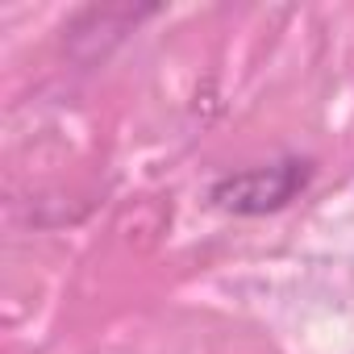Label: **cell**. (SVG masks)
<instances>
[{
    "label": "cell",
    "mask_w": 354,
    "mask_h": 354,
    "mask_svg": "<svg viewBox=\"0 0 354 354\" xmlns=\"http://www.w3.org/2000/svg\"><path fill=\"white\" fill-rule=\"evenodd\" d=\"M308 180V162H275V167H254V171H242V175H230L213 188V201L221 209H234V213H271L279 205H288Z\"/></svg>",
    "instance_id": "cell-1"
}]
</instances>
